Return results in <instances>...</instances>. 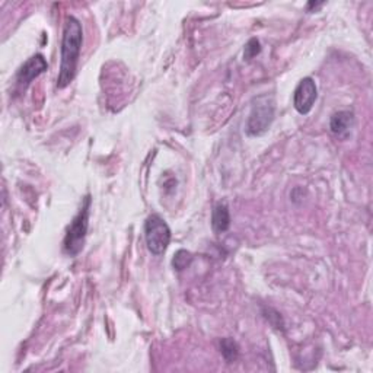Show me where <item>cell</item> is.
Returning <instances> with one entry per match:
<instances>
[{
	"label": "cell",
	"mask_w": 373,
	"mask_h": 373,
	"mask_svg": "<svg viewBox=\"0 0 373 373\" xmlns=\"http://www.w3.org/2000/svg\"><path fill=\"white\" fill-rule=\"evenodd\" d=\"M82 41L84 29L81 21L74 17H68L60 47V72L57 77L58 89H65L74 79L77 63H79Z\"/></svg>",
	"instance_id": "obj_1"
},
{
	"label": "cell",
	"mask_w": 373,
	"mask_h": 373,
	"mask_svg": "<svg viewBox=\"0 0 373 373\" xmlns=\"http://www.w3.org/2000/svg\"><path fill=\"white\" fill-rule=\"evenodd\" d=\"M318 98V88L312 77H303L293 93L294 110L299 114L306 116L312 110Z\"/></svg>",
	"instance_id": "obj_5"
},
{
	"label": "cell",
	"mask_w": 373,
	"mask_h": 373,
	"mask_svg": "<svg viewBox=\"0 0 373 373\" xmlns=\"http://www.w3.org/2000/svg\"><path fill=\"white\" fill-rule=\"evenodd\" d=\"M170 229L159 214H150L145 222V239L148 250L153 255H162L168 250L170 242Z\"/></svg>",
	"instance_id": "obj_4"
},
{
	"label": "cell",
	"mask_w": 373,
	"mask_h": 373,
	"mask_svg": "<svg viewBox=\"0 0 373 373\" xmlns=\"http://www.w3.org/2000/svg\"><path fill=\"white\" fill-rule=\"evenodd\" d=\"M354 124V114L353 111L343 110V111H337L331 116L330 120V130L333 134L338 137H347L351 127Z\"/></svg>",
	"instance_id": "obj_7"
},
{
	"label": "cell",
	"mask_w": 373,
	"mask_h": 373,
	"mask_svg": "<svg viewBox=\"0 0 373 373\" xmlns=\"http://www.w3.org/2000/svg\"><path fill=\"white\" fill-rule=\"evenodd\" d=\"M221 353L228 363H233V362H237L238 356H239V346L233 338H222L221 340Z\"/></svg>",
	"instance_id": "obj_9"
},
{
	"label": "cell",
	"mask_w": 373,
	"mask_h": 373,
	"mask_svg": "<svg viewBox=\"0 0 373 373\" xmlns=\"http://www.w3.org/2000/svg\"><path fill=\"white\" fill-rule=\"evenodd\" d=\"M49 69V63L44 58L42 54H35L29 57L25 63L19 68L17 73V85L21 90H25L28 85L33 82L35 77H38L41 73H44Z\"/></svg>",
	"instance_id": "obj_6"
},
{
	"label": "cell",
	"mask_w": 373,
	"mask_h": 373,
	"mask_svg": "<svg viewBox=\"0 0 373 373\" xmlns=\"http://www.w3.org/2000/svg\"><path fill=\"white\" fill-rule=\"evenodd\" d=\"M230 226V213L225 203H219L212 213V228L216 233H225Z\"/></svg>",
	"instance_id": "obj_8"
},
{
	"label": "cell",
	"mask_w": 373,
	"mask_h": 373,
	"mask_svg": "<svg viewBox=\"0 0 373 373\" xmlns=\"http://www.w3.org/2000/svg\"><path fill=\"white\" fill-rule=\"evenodd\" d=\"M90 196H86L82 207L77 213L73 221L70 222L68 230H66V237H65V251L70 257H76L79 254L84 246H85V239L88 235V228H89V213H90Z\"/></svg>",
	"instance_id": "obj_2"
},
{
	"label": "cell",
	"mask_w": 373,
	"mask_h": 373,
	"mask_svg": "<svg viewBox=\"0 0 373 373\" xmlns=\"http://www.w3.org/2000/svg\"><path fill=\"white\" fill-rule=\"evenodd\" d=\"M324 3L322 2H309L308 3V10H310V9H318V8H321Z\"/></svg>",
	"instance_id": "obj_12"
},
{
	"label": "cell",
	"mask_w": 373,
	"mask_h": 373,
	"mask_svg": "<svg viewBox=\"0 0 373 373\" xmlns=\"http://www.w3.org/2000/svg\"><path fill=\"white\" fill-rule=\"evenodd\" d=\"M191 262H193V255H191V253L185 251V250H180V251L175 254L174 260H173V266H174V269H175L177 271H182V270H185V269H189Z\"/></svg>",
	"instance_id": "obj_10"
},
{
	"label": "cell",
	"mask_w": 373,
	"mask_h": 373,
	"mask_svg": "<svg viewBox=\"0 0 373 373\" xmlns=\"http://www.w3.org/2000/svg\"><path fill=\"white\" fill-rule=\"evenodd\" d=\"M276 114V104L274 98L270 95L258 97L251 108V113L248 116L245 132L248 136H262L267 133L274 121Z\"/></svg>",
	"instance_id": "obj_3"
},
{
	"label": "cell",
	"mask_w": 373,
	"mask_h": 373,
	"mask_svg": "<svg viewBox=\"0 0 373 373\" xmlns=\"http://www.w3.org/2000/svg\"><path fill=\"white\" fill-rule=\"evenodd\" d=\"M261 53V44L257 38H251L246 42L244 50V60L251 61L254 57H257Z\"/></svg>",
	"instance_id": "obj_11"
}]
</instances>
